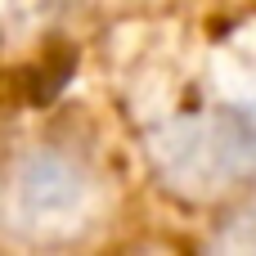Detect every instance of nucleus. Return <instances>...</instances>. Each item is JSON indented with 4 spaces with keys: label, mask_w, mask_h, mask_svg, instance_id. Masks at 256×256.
<instances>
[{
    "label": "nucleus",
    "mask_w": 256,
    "mask_h": 256,
    "mask_svg": "<svg viewBox=\"0 0 256 256\" xmlns=\"http://www.w3.org/2000/svg\"><path fill=\"white\" fill-rule=\"evenodd\" d=\"M153 158L162 176L184 194H212L243 176H256V117L220 108L207 117H184L158 130Z\"/></svg>",
    "instance_id": "1"
},
{
    "label": "nucleus",
    "mask_w": 256,
    "mask_h": 256,
    "mask_svg": "<svg viewBox=\"0 0 256 256\" xmlns=\"http://www.w3.org/2000/svg\"><path fill=\"white\" fill-rule=\"evenodd\" d=\"M94 184L81 162L36 148L9 176V225L18 234H68L90 216Z\"/></svg>",
    "instance_id": "2"
}]
</instances>
